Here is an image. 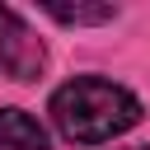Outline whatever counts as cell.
Wrapping results in <instances>:
<instances>
[{
    "label": "cell",
    "mask_w": 150,
    "mask_h": 150,
    "mask_svg": "<svg viewBox=\"0 0 150 150\" xmlns=\"http://www.w3.org/2000/svg\"><path fill=\"white\" fill-rule=\"evenodd\" d=\"M0 150H47L38 117H28L23 108H0Z\"/></svg>",
    "instance_id": "cell-3"
},
{
    "label": "cell",
    "mask_w": 150,
    "mask_h": 150,
    "mask_svg": "<svg viewBox=\"0 0 150 150\" xmlns=\"http://www.w3.org/2000/svg\"><path fill=\"white\" fill-rule=\"evenodd\" d=\"M52 122L75 145H103L141 122V103L131 89L112 80H70L52 94Z\"/></svg>",
    "instance_id": "cell-1"
},
{
    "label": "cell",
    "mask_w": 150,
    "mask_h": 150,
    "mask_svg": "<svg viewBox=\"0 0 150 150\" xmlns=\"http://www.w3.org/2000/svg\"><path fill=\"white\" fill-rule=\"evenodd\" d=\"M131 150H150V145H131Z\"/></svg>",
    "instance_id": "cell-5"
},
{
    "label": "cell",
    "mask_w": 150,
    "mask_h": 150,
    "mask_svg": "<svg viewBox=\"0 0 150 150\" xmlns=\"http://www.w3.org/2000/svg\"><path fill=\"white\" fill-rule=\"evenodd\" d=\"M47 14L61 19V23H108L117 9L112 5H75V9L70 5H47Z\"/></svg>",
    "instance_id": "cell-4"
},
{
    "label": "cell",
    "mask_w": 150,
    "mask_h": 150,
    "mask_svg": "<svg viewBox=\"0 0 150 150\" xmlns=\"http://www.w3.org/2000/svg\"><path fill=\"white\" fill-rule=\"evenodd\" d=\"M42 42L33 38V28L14 14V9H5L0 5V70L9 75V80H33L38 70H42Z\"/></svg>",
    "instance_id": "cell-2"
}]
</instances>
